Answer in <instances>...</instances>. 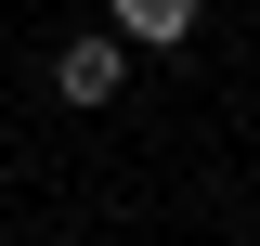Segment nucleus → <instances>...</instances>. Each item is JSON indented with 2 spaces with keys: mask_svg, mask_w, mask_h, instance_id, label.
Masks as SVG:
<instances>
[{
  "mask_svg": "<svg viewBox=\"0 0 260 246\" xmlns=\"http://www.w3.org/2000/svg\"><path fill=\"white\" fill-rule=\"evenodd\" d=\"M104 13H117V39H130V52H182L208 0H104Z\"/></svg>",
  "mask_w": 260,
  "mask_h": 246,
  "instance_id": "nucleus-2",
  "label": "nucleus"
},
{
  "mask_svg": "<svg viewBox=\"0 0 260 246\" xmlns=\"http://www.w3.org/2000/svg\"><path fill=\"white\" fill-rule=\"evenodd\" d=\"M52 91L78 104V117H91V104H117L130 91V39L104 26V39H65V65H52Z\"/></svg>",
  "mask_w": 260,
  "mask_h": 246,
  "instance_id": "nucleus-1",
  "label": "nucleus"
}]
</instances>
